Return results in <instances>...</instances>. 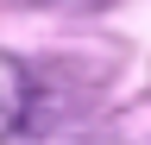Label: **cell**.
Masks as SVG:
<instances>
[{
    "instance_id": "1",
    "label": "cell",
    "mask_w": 151,
    "mask_h": 145,
    "mask_svg": "<svg viewBox=\"0 0 151 145\" xmlns=\"http://www.w3.org/2000/svg\"><path fill=\"white\" fill-rule=\"evenodd\" d=\"M25 120H32V69L13 50H0V139H13Z\"/></svg>"
}]
</instances>
